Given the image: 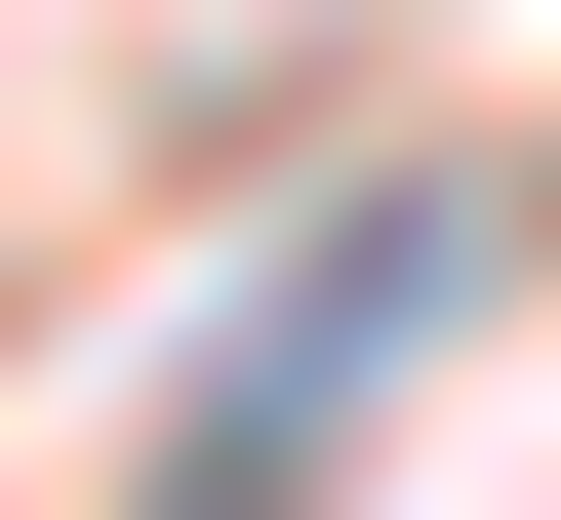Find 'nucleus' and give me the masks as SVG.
I'll use <instances>...</instances> for the list:
<instances>
[{
  "label": "nucleus",
  "mask_w": 561,
  "mask_h": 520,
  "mask_svg": "<svg viewBox=\"0 0 561 520\" xmlns=\"http://www.w3.org/2000/svg\"><path fill=\"white\" fill-rule=\"evenodd\" d=\"M442 200H321V241H280L241 280V360H201V401H161V520H321V481H362V401H401V321H442Z\"/></svg>",
  "instance_id": "f257e3e1"
}]
</instances>
